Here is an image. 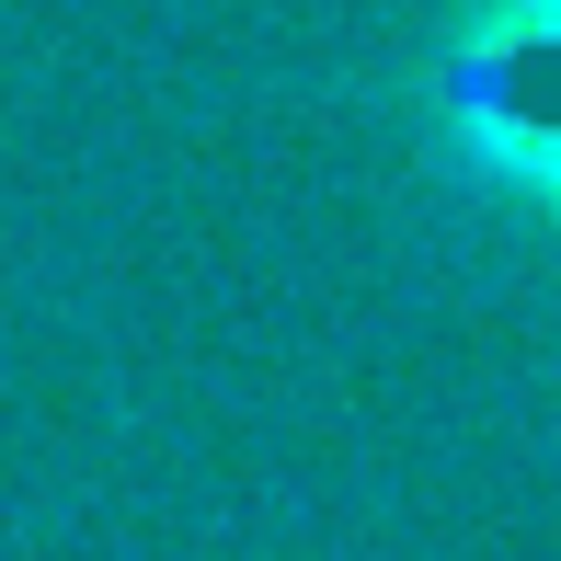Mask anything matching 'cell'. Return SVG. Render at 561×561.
<instances>
[{
    "instance_id": "1",
    "label": "cell",
    "mask_w": 561,
    "mask_h": 561,
    "mask_svg": "<svg viewBox=\"0 0 561 561\" xmlns=\"http://www.w3.org/2000/svg\"><path fill=\"white\" fill-rule=\"evenodd\" d=\"M424 126L481 195L561 218V0H481L424 69Z\"/></svg>"
}]
</instances>
